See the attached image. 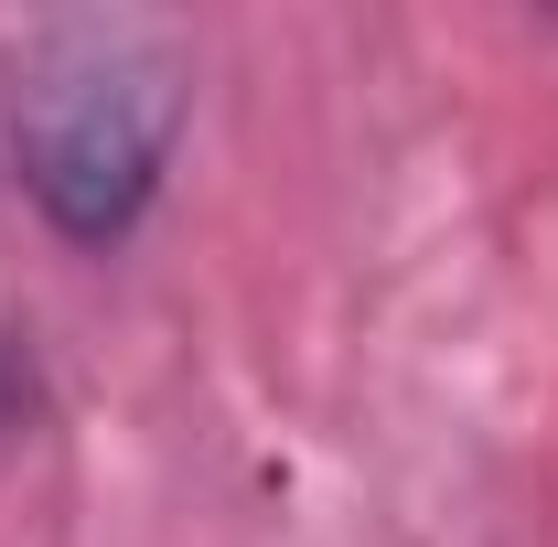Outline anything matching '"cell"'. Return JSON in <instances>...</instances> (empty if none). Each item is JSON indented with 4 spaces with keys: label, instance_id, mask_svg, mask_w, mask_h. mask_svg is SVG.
<instances>
[{
    "label": "cell",
    "instance_id": "obj_1",
    "mask_svg": "<svg viewBox=\"0 0 558 547\" xmlns=\"http://www.w3.org/2000/svg\"><path fill=\"white\" fill-rule=\"evenodd\" d=\"M194 119V44L150 11H54L0 65V150L65 247H119L161 205Z\"/></svg>",
    "mask_w": 558,
    "mask_h": 547
},
{
    "label": "cell",
    "instance_id": "obj_2",
    "mask_svg": "<svg viewBox=\"0 0 558 547\" xmlns=\"http://www.w3.org/2000/svg\"><path fill=\"white\" fill-rule=\"evenodd\" d=\"M33 418H44V387H33V354H11V333H0V462L33 440Z\"/></svg>",
    "mask_w": 558,
    "mask_h": 547
}]
</instances>
